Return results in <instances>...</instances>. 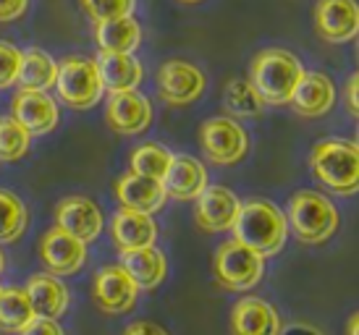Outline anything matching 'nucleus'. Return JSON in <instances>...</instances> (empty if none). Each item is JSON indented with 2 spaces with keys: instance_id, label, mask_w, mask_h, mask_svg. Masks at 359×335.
<instances>
[{
  "instance_id": "obj_7",
  "label": "nucleus",
  "mask_w": 359,
  "mask_h": 335,
  "mask_svg": "<svg viewBox=\"0 0 359 335\" xmlns=\"http://www.w3.org/2000/svg\"><path fill=\"white\" fill-rule=\"evenodd\" d=\"M200 144L210 163L236 165L250 149L247 131L233 118H208L200 128Z\"/></svg>"
},
{
  "instance_id": "obj_33",
  "label": "nucleus",
  "mask_w": 359,
  "mask_h": 335,
  "mask_svg": "<svg viewBox=\"0 0 359 335\" xmlns=\"http://www.w3.org/2000/svg\"><path fill=\"white\" fill-rule=\"evenodd\" d=\"M21 335H63V327L50 317H34L29 325L21 330Z\"/></svg>"
},
{
  "instance_id": "obj_5",
  "label": "nucleus",
  "mask_w": 359,
  "mask_h": 335,
  "mask_svg": "<svg viewBox=\"0 0 359 335\" xmlns=\"http://www.w3.org/2000/svg\"><path fill=\"white\" fill-rule=\"evenodd\" d=\"M55 92L58 97L74 110H87L97 105L105 95L97 63L84 55H69L58 63L55 76Z\"/></svg>"
},
{
  "instance_id": "obj_1",
  "label": "nucleus",
  "mask_w": 359,
  "mask_h": 335,
  "mask_svg": "<svg viewBox=\"0 0 359 335\" xmlns=\"http://www.w3.org/2000/svg\"><path fill=\"white\" fill-rule=\"evenodd\" d=\"M231 231H233L236 241L255 249L262 257L278 254L280 249L286 247V238H289L286 215L268 199L241 202L239 217H236Z\"/></svg>"
},
{
  "instance_id": "obj_4",
  "label": "nucleus",
  "mask_w": 359,
  "mask_h": 335,
  "mask_svg": "<svg viewBox=\"0 0 359 335\" xmlns=\"http://www.w3.org/2000/svg\"><path fill=\"white\" fill-rule=\"evenodd\" d=\"M286 223L302 244H325L339 231V210L320 191H297L289 202Z\"/></svg>"
},
{
  "instance_id": "obj_8",
  "label": "nucleus",
  "mask_w": 359,
  "mask_h": 335,
  "mask_svg": "<svg viewBox=\"0 0 359 335\" xmlns=\"http://www.w3.org/2000/svg\"><path fill=\"white\" fill-rule=\"evenodd\" d=\"M208 87V79L202 69H197L189 60H165L158 71V92L163 102L184 108L202 97Z\"/></svg>"
},
{
  "instance_id": "obj_29",
  "label": "nucleus",
  "mask_w": 359,
  "mask_h": 335,
  "mask_svg": "<svg viewBox=\"0 0 359 335\" xmlns=\"http://www.w3.org/2000/svg\"><path fill=\"white\" fill-rule=\"evenodd\" d=\"M170 158H173L170 149H165L158 142H147V144H142V147L131 152V170L140 173V176L163 181V176H165V170L170 165Z\"/></svg>"
},
{
  "instance_id": "obj_14",
  "label": "nucleus",
  "mask_w": 359,
  "mask_h": 335,
  "mask_svg": "<svg viewBox=\"0 0 359 335\" xmlns=\"http://www.w3.org/2000/svg\"><path fill=\"white\" fill-rule=\"evenodd\" d=\"M11 116L19 121L32 137H42V134H50L53 128L58 126L60 110L58 102L48 92L19 89L16 97H13V105H11Z\"/></svg>"
},
{
  "instance_id": "obj_39",
  "label": "nucleus",
  "mask_w": 359,
  "mask_h": 335,
  "mask_svg": "<svg viewBox=\"0 0 359 335\" xmlns=\"http://www.w3.org/2000/svg\"><path fill=\"white\" fill-rule=\"evenodd\" d=\"M181 3H202V0H181Z\"/></svg>"
},
{
  "instance_id": "obj_30",
  "label": "nucleus",
  "mask_w": 359,
  "mask_h": 335,
  "mask_svg": "<svg viewBox=\"0 0 359 335\" xmlns=\"http://www.w3.org/2000/svg\"><path fill=\"white\" fill-rule=\"evenodd\" d=\"M32 147V134L13 116H0V160L16 163Z\"/></svg>"
},
{
  "instance_id": "obj_35",
  "label": "nucleus",
  "mask_w": 359,
  "mask_h": 335,
  "mask_svg": "<svg viewBox=\"0 0 359 335\" xmlns=\"http://www.w3.org/2000/svg\"><path fill=\"white\" fill-rule=\"evenodd\" d=\"M123 335H168L160 325L155 322H147V320H140V322H134V325L126 327V333Z\"/></svg>"
},
{
  "instance_id": "obj_13",
  "label": "nucleus",
  "mask_w": 359,
  "mask_h": 335,
  "mask_svg": "<svg viewBox=\"0 0 359 335\" xmlns=\"http://www.w3.org/2000/svg\"><path fill=\"white\" fill-rule=\"evenodd\" d=\"M241 210V199L226 186H205L197 197L194 220L205 233H226L233 228Z\"/></svg>"
},
{
  "instance_id": "obj_26",
  "label": "nucleus",
  "mask_w": 359,
  "mask_h": 335,
  "mask_svg": "<svg viewBox=\"0 0 359 335\" xmlns=\"http://www.w3.org/2000/svg\"><path fill=\"white\" fill-rule=\"evenodd\" d=\"M34 317L37 315L24 288H0V330L21 333Z\"/></svg>"
},
{
  "instance_id": "obj_22",
  "label": "nucleus",
  "mask_w": 359,
  "mask_h": 335,
  "mask_svg": "<svg viewBox=\"0 0 359 335\" xmlns=\"http://www.w3.org/2000/svg\"><path fill=\"white\" fill-rule=\"evenodd\" d=\"M121 267L134 278V283L140 286V291H152V288H158L165 280L168 259L152 244V247L121 252Z\"/></svg>"
},
{
  "instance_id": "obj_25",
  "label": "nucleus",
  "mask_w": 359,
  "mask_h": 335,
  "mask_svg": "<svg viewBox=\"0 0 359 335\" xmlns=\"http://www.w3.org/2000/svg\"><path fill=\"white\" fill-rule=\"evenodd\" d=\"M55 76H58V63L53 60L50 53L40 48L21 50V69L16 84L21 89H37V92H48L55 87Z\"/></svg>"
},
{
  "instance_id": "obj_20",
  "label": "nucleus",
  "mask_w": 359,
  "mask_h": 335,
  "mask_svg": "<svg viewBox=\"0 0 359 335\" xmlns=\"http://www.w3.org/2000/svg\"><path fill=\"white\" fill-rule=\"evenodd\" d=\"M110 238L118 247V252H131V249L152 247L158 241V226L155 217L137 210H118L110 223Z\"/></svg>"
},
{
  "instance_id": "obj_6",
  "label": "nucleus",
  "mask_w": 359,
  "mask_h": 335,
  "mask_svg": "<svg viewBox=\"0 0 359 335\" xmlns=\"http://www.w3.org/2000/svg\"><path fill=\"white\" fill-rule=\"evenodd\" d=\"M265 275V257L231 238L215 254V280L226 291H250Z\"/></svg>"
},
{
  "instance_id": "obj_32",
  "label": "nucleus",
  "mask_w": 359,
  "mask_h": 335,
  "mask_svg": "<svg viewBox=\"0 0 359 335\" xmlns=\"http://www.w3.org/2000/svg\"><path fill=\"white\" fill-rule=\"evenodd\" d=\"M21 69V50L11 42H0V89L16 84Z\"/></svg>"
},
{
  "instance_id": "obj_31",
  "label": "nucleus",
  "mask_w": 359,
  "mask_h": 335,
  "mask_svg": "<svg viewBox=\"0 0 359 335\" xmlns=\"http://www.w3.org/2000/svg\"><path fill=\"white\" fill-rule=\"evenodd\" d=\"M81 8L92 21H108L118 16H134L137 0H81Z\"/></svg>"
},
{
  "instance_id": "obj_15",
  "label": "nucleus",
  "mask_w": 359,
  "mask_h": 335,
  "mask_svg": "<svg viewBox=\"0 0 359 335\" xmlns=\"http://www.w3.org/2000/svg\"><path fill=\"white\" fill-rule=\"evenodd\" d=\"M55 226L63 228L71 236L81 238L84 244H90L102 233L105 217L90 197H66L55 207Z\"/></svg>"
},
{
  "instance_id": "obj_36",
  "label": "nucleus",
  "mask_w": 359,
  "mask_h": 335,
  "mask_svg": "<svg viewBox=\"0 0 359 335\" xmlns=\"http://www.w3.org/2000/svg\"><path fill=\"white\" fill-rule=\"evenodd\" d=\"M346 105H349V113L357 118L359 116V79L357 74H351L349 84H346Z\"/></svg>"
},
{
  "instance_id": "obj_18",
  "label": "nucleus",
  "mask_w": 359,
  "mask_h": 335,
  "mask_svg": "<svg viewBox=\"0 0 359 335\" xmlns=\"http://www.w3.org/2000/svg\"><path fill=\"white\" fill-rule=\"evenodd\" d=\"M116 197H118L121 207L155 215L158 210H163L168 194H165V189H163V181H155V178L140 176V173L129 170L126 176L118 178V184H116Z\"/></svg>"
},
{
  "instance_id": "obj_38",
  "label": "nucleus",
  "mask_w": 359,
  "mask_h": 335,
  "mask_svg": "<svg viewBox=\"0 0 359 335\" xmlns=\"http://www.w3.org/2000/svg\"><path fill=\"white\" fill-rule=\"evenodd\" d=\"M6 270V257H3V252H0V273Z\"/></svg>"
},
{
  "instance_id": "obj_28",
  "label": "nucleus",
  "mask_w": 359,
  "mask_h": 335,
  "mask_svg": "<svg viewBox=\"0 0 359 335\" xmlns=\"http://www.w3.org/2000/svg\"><path fill=\"white\" fill-rule=\"evenodd\" d=\"M29 212L13 191L0 189V244H13L24 236Z\"/></svg>"
},
{
  "instance_id": "obj_27",
  "label": "nucleus",
  "mask_w": 359,
  "mask_h": 335,
  "mask_svg": "<svg viewBox=\"0 0 359 335\" xmlns=\"http://www.w3.org/2000/svg\"><path fill=\"white\" fill-rule=\"evenodd\" d=\"M223 102H226V110L236 118H257L265 110L259 92L247 79H231L223 89Z\"/></svg>"
},
{
  "instance_id": "obj_11",
  "label": "nucleus",
  "mask_w": 359,
  "mask_h": 335,
  "mask_svg": "<svg viewBox=\"0 0 359 335\" xmlns=\"http://www.w3.org/2000/svg\"><path fill=\"white\" fill-rule=\"evenodd\" d=\"M315 29H318L320 40L330 42V45L351 42L359 34L357 0H318Z\"/></svg>"
},
{
  "instance_id": "obj_9",
  "label": "nucleus",
  "mask_w": 359,
  "mask_h": 335,
  "mask_svg": "<svg viewBox=\"0 0 359 335\" xmlns=\"http://www.w3.org/2000/svg\"><path fill=\"white\" fill-rule=\"evenodd\" d=\"M92 299L108 315H126L140 299V286L121 265H108L95 275Z\"/></svg>"
},
{
  "instance_id": "obj_24",
  "label": "nucleus",
  "mask_w": 359,
  "mask_h": 335,
  "mask_svg": "<svg viewBox=\"0 0 359 335\" xmlns=\"http://www.w3.org/2000/svg\"><path fill=\"white\" fill-rule=\"evenodd\" d=\"M95 40L105 53H137L142 45V27L134 16L95 21Z\"/></svg>"
},
{
  "instance_id": "obj_37",
  "label": "nucleus",
  "mask_w": 359,
  "mask_h": 335,
  "mask_svg": "<svg viewBox=\"0 0 359 335\" xmlns=\"http://www.w3.org/2000/svg\"><path fill=\"white\" fill-rule=\"evenodd\" d=\"M346 335H359V317L357 315L349 317V325H346Z\"/></svg>"
},
{
  "instance_id": "obj_19",
  "label": "nucleus",
  "mask_w": 359,
  "mask_h": 335,
  "mask_svg": "<svg viewBox=\"0 0 359 335\" xmlns=\"http://www.w3.org/2000/svg\"><path fill=\"white\" fill-rule=\"evenodd\" d=\"M291 105L302 118H320L336 105V84L320 71H304L299 87L294 89Z\"/></svg>"
},
{
  "instance_id": "obj_23",
  "label": "nucleus",
  "mask_w": 359,
  "mask_h": 335,
  "mask_svg": "<svg viewBox=\"0 0 359 335\" xmlns=\"http://www.w3.org/2000/svg\"><path fill=\"white\" fill-rule=\"evenodd\" d=\"M27 296H29L32 301V309H34V315L37 317H50V320H58L66 309H69V288L63 286V280L58 275H50V273H45V275H34L29 278V283H27Z\"/></svg>"
},
{
  "instance_id": "obj_3",
  "label": "nucleus",
  "mask_w": 359,
  "mask_h": 335,
  "mask_svg": "<svg viewBox=\"0 0 359 335\" xmlns=\"http://www.w3.org/2000/svg\"><path fill=\"white\" fill-rule=\"evenodd\" d=\"M312 173L333 194L349 197L359 189V149L346 139H325L318 142L309 155Z\"/></svg>"
},
{
  "instance_id": "obj_17",
  "label": "nucleus",
  "mask_w": 359,
  "mask_h": 335,
  "mask_svg": "<svg viewBox=\"0 0 359 335\" xmlns=\"http://www.w3.org/2000/svg\"><path fill=\"white\" fill-rule=\"evenodd\" d=\"M283 325L276 306L257 296H247L236 301L231 312V333L233 335H280Z\"/></svg>"
},
{
  "instance_id": "obj_16",
  "label": "nucleus",
  "mask_w": 359,
  "mask_h": 335,
  "mask_svg": "<svg viewBox=\"0 0 359 335\" xmlns=\"http://www.w3.org/2000/svg\"><path fill=\"white\" fill-rule=\"evenodd\" d=\"M208 186V170L197 158L189 155H173L170 165L163 176V189L176 202H191Z\"/></svg>"
},
{
  "instance_id": "obj_34",
  "label": "nucleus",
  "mask_w": 359,
  "mask_h": 335,
  "mask_svg": "<svg viewBox=\"0 0 359 335\" xmlns=\"http://www.w3.org/2000/svg\"><path fill=\"white\" fill-rule=\"evenodd\" d=\"M29 11V0H0V24L21 19Z\"/></svg>"
},
{
  "instance_id": "obj_21",
  "label": "nucleus",
  "mask_w": 359,
  "mask_h": 335,
  "mask_svg": "<svg viewBox=\"0 0 359 335\" xmlns=\"http://www.w3.org/2000/svg\"><path fill=\"white\" fill-rule=\"evenodd\" d=\"M97 71L105 92H131L140 89L142 79H144V66L134 53H105L100 50V55L95 58Z\"/></svg>"
},
{
  "instance_id": "obj_10",
  "label": "nucleus",
  "mask_w": 359,
  "mask_h": 335,
  "mask_svg": "<svg viewBox=\"0 0 359 335\" xmlns=\"http://www.w3.org/2000/svg\"><path fill=\"white\" fill-rule=\"evenodd\" d=\"M40 259L50 275H74L87 262V244L55 226L40 238Z\"/></svg>"
},
{
  "instance_id": "obj_12",
  "label": "nucleus",
  "mask_w": 359,
  "mask_h": 335,
  "mask_svg": "<svg viewBox=\"0 0 359 335\" xmlns=\"http://www.w3.org/2000/svg\"><path fill=\"white\" fill-rule=\"evenodd\" d=\"M105 118L108 126L116 134L123 137H137L142 131H147L152 123V102L140 89L131 92H113L108 97V108H105Z\"/></svg>"
},
{
  "instance_id": "obj_2",
  "label": "nucleus",
  "mask_w": 359,
  "mask_h": 335,
  "mask_svg": "<svg viewBox=\"0 0 359 335\" xmlns=\"http://www.w3.org/2000/svg\"><path fill=\"white\" fill-rule=\"evenodd\" d=\"M250 76L252 87L259 92L265 105H289L294 89L304 76V66L289 50L265 48L252 60Z\"/></svg>"
}]
</instances>
